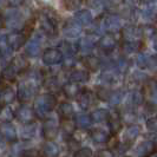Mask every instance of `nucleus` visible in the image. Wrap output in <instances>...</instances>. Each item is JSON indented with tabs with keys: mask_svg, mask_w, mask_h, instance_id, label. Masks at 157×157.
<instances>
[{
	"mask_svg": "<svg viewBox=\"0 0 157 157\" xmlns=\"http://www.w3.org/2000/svg\"><path fill=\"white\" fill-rule=\"evenodd\" d=\"M62 60H63V53L58 48L50 47L46 48L43 53V62L46 65H56L59 64Z\"/></svg>",
	"mask_w": 157,
	"mask_h": 157,
	"instance_id": "obj_2",
	"label": "nucleus"
},
{
	"mask_svg": "<svg viewBox=\"0 0 157 157\" xmlns=\"http://www.w3.org/2000/svg\"><path fill=\"white\" fill-rule=\"evenodd\" d=\"M154 47L157 50V32L155 33V36H154Z\"/></svg>",
	"mask_w": 157,
	"mask_h": 157,
	"instance_id": "obj_39",
	"label": "nucleus"
},
{
	"mask_svg": "<svg viewBox=\"0 0 157 157\" xmlns=\"http://www.w3.org/2000/svg\"><path fill=\"white\" fill-rule=\"evenodd\" d=\"M108 125H109V129H110L111 134H117L118 131L121 130L122 128V122H121V118L117 113L112 112V113H109V117H108Z\"/></svg>",
	"mask_w": 157,
	"mask_h": 157,
	"instance_id": "obj_13",
	"label": "nucleus"
},
{
	"mask_svg": "<svg viewBox=\"0 0 157 157\" xmlns=\"http://www.w3.org/2000/svg\"><path fill=\"white\" fill-rule=\"evenodd\" d=\"M96 157H115V156H113V154L111 152L110 150H99L96 154Z\"/></svg>",
	"mask_w": 157,
	"mask_h": 157,
	"instance_id": "obj_37",
	"label": "nucleus"
},
{
	"mask_svg": "<svg viewBox=\"0 0 157 157\" xmlns=\"http://www.w3.org/2000/svg\"><path fill=\"white\" fill-rule=\"evenodd\" d=\"M123 50L125 53H132L137 50V43H128L126 41L123 46Z\"/></svg>",
	"mask_w": 157,
	"mask_h": 157,
	"instance_id": "obj_35",
	"label": "nucleus"
},
{
	"mask_svg": "<svg viewBox=\"0 0 157 157\" xmlns=\"http://www.w3.org/2000/svg\"><path fill=\"white\" fill-rule=\"evenodd\" d=\"M58 154H59L58 147L52 142L48 141V143H46L43 148V155L45 157H58Z\"/></svg>",
	"mask_w": 157,
	"mask_h": 157,
	"instance_id": "obj_21",
	"label": "nucleus"
},
{
	"mask_svg": "<svg viewBox=\"0 0 157 157\" xmlns=\"http://www.w3.org/2000/svg\"><path fill=\"white\" fill-rule=\"evenodd\" d=\"M36 116L34 113V110L33 109H30L27 106H23L20 110L17 112V117L19 118V121H21L23 123H33V117Z\"/></svg>",
	"mask_w": 157,
	"mask_h": 157,
	"instance_id": "obj_12",
	"label": "nucleus"
},
{
	"mask_svg": "<svg viewBox=\"0 0 157 157\" xmlns=\"http://www.w3.org/2000/svg\"><path fill=\"white\" fill-rule=\"evenodd\" d=\"M144 101V96L142 94L141 91H137V92H135L134 94V103L135 104H137V105H140L142 104Z\"/></svg>",
	"mask_w": 157,
	"mask_h": 157,
	"instance_id": "obj_36",
	"label": "nucleus"
},
{
	"mask_svg": "<svg viewBox=\"0 0 157 157\" xmlns=\"http://www.w3.org/2000/svg\"><path fill=\"white\" fill-rule=\"evenodd\" d=\"M73 157H92V150L90 148H82L75 152Z\"/></svg>",
	"mask_w": 157,
	"mask_h": 157,
	"instance_id": "obj_31",
	"label": "nucleus"
},
{
	"mask_svg": "<svg viewBox=\"0 0 157 157\" xmlns=\"http://www.w3.org/2000/svg\"><path fill=\"white\" fill-rule=\"evenodd\" d=\"M111 94L109 92V90H106L105 87H98L97 89V97L101 101H109L110 99Z\"/></svg>",
	"mask_w": 157,
	"mask_h": 157,
	"instance_id": "obj_29",
	"label": "nucleus"
},
{
	"mask_svg": "<svg viewBox=\"0 0 157 157\" xmlns=\"http://www.w3.org/2000/svg\"><path fill=\"white\" fill-rule=\"evenodd\" d=\"M116 44H117V40L116 38L112 36V34H105L104 37H102L99 41H98V45L99 47L104 50V51H112L115 47H116Z\"/></svg>",
	"mask_w": 157,
	"mask_h": 157,
	"instance_id": "obj_11",
	"label": "nucleus"
},
{
	"mask_svg": "<svg viewBox=\"0 0 157 157\" xmlns=\"http://www.w3.org/2000/svg\"><path fill=\"white\" fill-rule=\"evenodd\" d=\"M122 36L128 43H137L143 37V31L136 26H125L122 30Z\"/></svg>",
	"mask_w": 157,
	"mask_h": 157,
	"instance_id": "obj_3",
	"label": "nucleus"
},
{
	"mask_svg": "<svg viewBox=\"0 0 157 157\" xmlns=\"http://www.w3.org/2000/svg\"><path fill=\"white\" fill-rule=\"evenodd\" d=\"M80 4H82V0H64V6L66 7V10H77L80 7Z\"/></svg>",
	"mask_w": 157,
	"mask_h": 157,
	"instance_id": "obj_27",
	"label": "nucleus"
},
{
	"mask_svg": "<svg viewBox=\"0 0 157 157\" xmlns=\"http://www.w3.org/2000/svg\"><path fill=\"white\" fill-rule=\"evenodd\" d=\"M109 113L105 109H98V110H94L90 117L92 119V122H96V123H101V122H104V121H108V117H109Z\"/></svg>",
	"mask_w": 157,
	"mask_h": 157,
	"instance_id": "obj_22",
	"label": "nucleus"
},
{
	"mask_svg": "<svg viewBox=\"0 0 157 157\" xmlns=\"http://www.w3.org/2000/svg\"><path fill=\"white\" fill-rule=\"evenodd\" d=\"M14 98H16V94L12 90V87L7 86L2 90V92H1V103L4 105H8V104L13 103Z\"/></svg>",
	"mask_w": 157,
	"mask_h": 157,
	"instance_id": "obj_20",
	"label": "nucleus"
},
{
	"mask_svg": "<svg viewBox=\"0 0 157 157\" xmlns=\"http://www.w3.org/2000/svg\"><path fill=\"white\" fill-rule=\"evenodd\" d=\"M76 20L80 25H86V24L91 23L92 17H91V13L87 10H82V11H79L78 13L76 14Z\"/></svg>",
	"mask_w": 157,
	"mask_h": 157,
	"instance_id": "obj_24",
	"label": "nucleus"
},
{
	"mask_svg": "<svg viewBox=\"0 0 157 157\" xmlns=\"http://www.w3.org/2000/svg\"><path fill=\"white\" fill-rule=\"evenodd\" d=\"M89 78H90L89 72L83 70H75L70 75V80L73 82V83H77V84H79V83H85V82L89 80Z\"/></svg>",
	"mask_w": 157,
	"mask_h": 157,
	"instance_id": "obj_16",
	"label": "nucleus"
},
{
	"mask_svg": "<svg viewBox=\"0 0 157 157\" xmlns=\"http://www.w3.org/2000/svg\"><path fill=\"white\" fill-rule=\"evenodd\" d=\"M136 62H137V65L143 69V67H147V66H148V64H149V59H148V57H145L144 55H138L137 56Z\"/></svg>",
	"mask_w": 157,
	"mask_h": 157,
	"instance_id": "obj_33",
	"label": "nucleus"
},
{
	"mask_svg": "<svg viewBox=\"0 0 157 157\" xmlns=\"http://www.w3.org/2000/svg\"><path fill=\"white\" fill-rule=\"evenodd\" d=\"M36 92V89L34 86L30 84V83H24L21 84L19 89H18V97H19V101L25 104V103H29L31 101V98L33 97V94Z\"/></svg>",
	"mask_w": 157,
	"mask_h": 157,
	"instance_id": "obj_7",
	"label": "nucleus"
},
{
	"mask_svg": "<svg viewBox=\"0 0 157 157\" xmlns=\"http://www.w3.org/2000/svg\"><path fill=\"white\" fill-rule=\"evenodd\" d=\"M155 83H156V85H157V73H156V76H155Z\"/></svg>",
	"mask_w": 157,
	"mask_h": 157,
	"instance_id": "obj_41",
	"label": "nucleus"
},
{
	"mask_svg": "<svg viewBox=\"0 0 157 157\" xmlns=\"http://www.w3.org/2000/svg\"><path fill=\"white\" fill-rule=\"evenodd\" d=\"M105 25H106V29L110 32H117L119 29H121V23H119V19L117 17L111 16L106 18V21H105Z\"/></svg>",
	"mask_w": 157,
	"mask_h": 157,
	"instance_id": "obj_23",
	"label": "nucleus"
},
{
	"mask_svg": "<svg viewBox=\"0 0 157 157\" xmlns=\"http://www.w3.org/2000/svg\"><path fill=\"white\" fill-rule=\"evenodd\" d=\"M155 1H156V2H157V0H155Z\"/></svg>",
	"mask_w": 157,
	"mask_h": 157,
	"instance_id": "obj_44",
	"label": "nucleus"
},
{
	"mask_svg": "<svg viewBox=\"0 0 157 157\" xmlns=\"http://www.w3.org/2000/svg\"><path fill=\"white\" fill-rule=\"evenodd\" d=\"M155 20H156V23H157V14H156V17H155Z\"/></svg>",
	"mask_w": 157,
	"mask_h": 157,
	"instance_id": "obj_42",
	"label": "nucleus"
},
{
	"mask_svg": "<svg viewBox=\"0 0 157 157\" xmlns=\"http://www.w3.org/2000/svg\"><path fill=\"white\" fill-rule=\"evenodd\" d=\"M19 157H40V154L39 151L36 149H27L21 151Z\"/></svg>",
	"mask_w": 157,
	"mask_h": 157,
	"instance_id": "obj_32",
	"label": "nucleus"
},
{
	"mask_svg": "<svg viewBox=\"0 0 157 157\" xmlns=\"http://www.w3.org/2000/svg\"><path fill=\"white\" fill-rule=\"evenodd\" d=\"M75 113V110H73V106L71 105L70 103L64 102L59 105L58 108V115L60 116L62 119H69V118H72Z\"/></svg>",
	"mask_w": 157,
	"mask_h": 157,
	"instance_id": "obj_15",
	"label": "nucleus"
},
{
	"mask_svg": "<svg viewBox=\"0 0 157 157\" xmlns=\"http://www.w3.org/2000/svg\"><path fill=\"white\" fill-rule=\"evenodd\" d=\"M59 124L53 121V119H47L43 125V135L47 141H52L55 140L59 131Z\"/></svg>",
	"mask_w": 157,
	"mask_h": 157,
	"instance_id": "obj_5",
	"label": "nucleus"
},
{
	"mask_svg": "<svg viewBox=\"0 0 157 157\" xmlns=\"http://www.w3.org/2000/svg\"><path fill=\"white\" fill-rule=\"evenodd\" d=\"M103 78L106 79V82H109V83H113V82H116V80L118 79V76L116 72L110 71V72L104 73V75H103Z\"/></svg>",
	"mask_w": 157,
	"mask_h": 157,
	"instance_id": "obj_34",
	"label": "nucleus"
},
{
	"mask_svg": "<svg viewBox=\"0 0 157 157\" xmlns=\"http://www.w3.org/2000/svg\"><path fill=\"white\" fill-rule=\"evenodd\" d=\"M140 135V128L137 125H130L128 126V129L124 132V141L128 143H132V142L138 137Z\"/></svg>",
	"mask_w": 157,
	"mask_h": 157,
	"instance_id": "obj_18",
	"label": "nucleus"
},
{
	"mask_svg": "<svg viewBox=\"0 0 157 157\" xmlns=\"http://www.w3.org/2000/svg\"><path fill=\"white\" fill-rule=\"evenodd\" d=\"M59 125H60V128H62V130H63L64 132L71 135L75 131L77 124H76V122H73L71 118H69V119H62Z\"/></svg>",
	"mask_w": 157,
	"mask_h": 157,
	"instance_id": "obj_25",
	"label": "nucleus"
},
{
	"mask_svg": "<svg viewBox=\"0 0 157 157\" xmlns=\"http://www.w3.org/2000/svg\"><path fill=\"white\" fill-rule=\"evenodd\" d=\"M145 125H147V129H148V130L154 131V132H157V116L150 117L149 119H147Z\"/></svg>",
	"mask_w": 157,
	"mask_h": 157,
	"instance_id": "obj_30",
	"label": "nucleus"
},
{
	"mask_svg": "<svg viewBox=\"0 0 157 157\" xmlns=\"http://www.w3.org/2000/svg\"><path fill=\"white\" fill-rule=\"evenodd\" d=\"M80 91L82 90L79 89L78 84L77 83H73V82H70V83L65 84L63 86V92L69 98H77Z\"/></svg>",
	"mask_w": 157,
	"mask_h": 157,
	"instance_id": "obj_14",
	"label": "nucleus"
},
{
	"mask_svg": "<svg viewBox=\"0 0 157 157\" xmlns=\"http://www.w3.org/2000/svg\"><path fill=\"white\" fill-rule=\"evenodd\" d=\"M10 65L19 75V73H23V72H25L29 69V60L24 56H17V57L13 58V60L11 62Z\"/></svg>",
	"mask_w": 157,
	"mask_h": 157,
	"instance_id": "obj_10",
	"label": "nucleus"
},
{
	"mask_svg": "<svg viewBox=\"0 0 157 157\" xmlns=\"http://www.w3.org/2000/svg\"><path fill=\"white\" fill-rule=\"evenodd\" d=\"M0 135L5 140H7L8 142L17 141L16 128L12 125L10 122H2V123H0Z\"/></svg>",
	"mask_w": 157,
	"mask_h": 157,
	"instance_id": "obj_8",
	"label": "nucleus"
},
{
	"mask_svg": "<svg viewBox=\"0 0 157 157\" xmlns=\"http://www.w3.org/2000/svg\"><path fill=\"white\" fill-rule=\"evenodd\" d=\"M91 122H92V119H91L90 116L83 115V116H78L76 124H77V126H79V128H87V126L91 124Z\"/></svg>",
	"mask_w": 157,
	"mask_h": 157,
	"instance_id": "obj_26",
	"label": "nucleus"
},
{
	"mask_svg": "<svg viewBox=\"0 0 157 157\" xmlns=\"http://www.w3.org/2000/svg\"><path fill=\"white\" fill-rule=\"evenodd\" d=\"M0 84H1V77H0Z\"/></svg>",
	"mask_w": 157,
	"mask_h": 157,
	"instance_id": "obj_43",
	"label": "nucleus"
},
{
	"mask_svg": "<svg viewBox=\"0 0 157 157\" xmlns=\"http://www.w3.org/2000/svg\"><path fill=\"white\" fill-rule=\"evenodd\" d=\"M90 135H91V138L97 143H105L109 141V137H110L109 134L102 129H94Z\"/></svg>",
	"mask_w": 157,
	"mask_h": 157,
	"instance_id": "obj_17",
	"label": "nucleus"
},
{
	"mask_svg": "<svg viewBox=\"0 0 157 157\" xmlns=\"http://www.w3.org/2000/svg\"><path fill=\"white\" fill-rule=\"evenodd\" d=\"M4 27V19H2V17L0 16V29H2Z\"/></svg>",
	"mask_w": 157,
	"mask_h": 157,
	"instance_id": "obj_40",
	"label": "nucleus"
},
{
	"mask_svg": "<svg viewBox=\"0 0 157 157\" xmlns=\"http://www.w3.org/2000/svg\"><path fill=\"white\" fill-rule=\"evenodd\" d=\"M2 76H4L6 79H8V80H13V79L18 76V73L12 69L11 65H8V66L5 67V70H4V72H2Z\"/></svg>",
	"mask_w": 157,
	"mask_h": 157,
	"instance_id": "obj_28",
	"label": "nucleus"
},
{
	"mask_svg": "<svg viewBox=\"0 0 157 157\" xmlns=\"http://www.w3.org/2000/svg\"><path fill=\"white\" fill-rule=\"evenodd\" d=\"M77 101H78V104L79 106L82 108V109H84V110H87V109H90L91 106H94V94L90 91V90H86V89H84V90H82L80 92H79L78 97H77Z\"/></svg>",
	"mask_w": 157,
	"mask_h": 157,
	"instance_id": "obj_4",
	"label": "nucleus"
},
{
	"mask_svg": "<svg viewBox=\"0 0 157 157\" xmlns=\"http://www.w3.org/2000/svg\"><path fill=\"white\" fill-rule=\"evenodd\" d=\"M56 104H57V98L53 94H41L34 103L33 110H34L36 115H39L40 112V116H44L55 109Z\"/></svg>",
	"mask_w": 157,
	"mask_h": 157,
	"instance_id": "obj_1",
	"label": "nucleus"
},
{
	"mask_svg": "<svg viewBox=\"0 0 157 157\" xmlns=\"http://www.w3.org/2000/svg\"><path fill=\"white\" fill-rule=\"evenodd\" d=\"M151 103L157 104V89H155V90L151 92Z\"/></svg>",
	"mask_w": 157,
	"mask_h": 157,
	"instance_id": "obj_38",
	"label": "nucleus"
},
{
	"mask_svg": "<svg viewBox=\"0 0 157 157\" xmlns=\"http://www.w3.org/2000/svg\"><path fill=\"white\" fill-rule=\"evenodd\" d=\"M26 39H27V37L21 31L13 32V33H11L6 38V43H7V45L12 50H19L21 46H24Z\"/></svg>",
	"mask_w": 157,
	"mask_h": 157,
	"instance_id": "obj_6",
	"label": "nucleus"
},
{
	"mask_svg": "<svg viewBox=\"0 0 157 157\" xmlns=\"http://www.w3.org/2000/svg\"><path fill=\"white\" fill-rule=\"evenodd\" d=\"M157 149V145L154 143L152 141H145L141 143L138 147H137V150H136V152H137V155L141 157H147V156H150L151 154H154Z\"/></svg>",
	"mask_w": 157,
	"mask_h": 157,
	"instance_id": "obj_9",
	"label": "nucleus"
},
{
	"mask_svg": "<svg viewBox=\"0 0 157 157\" xmlns=\"http://www.w3.org/2000/svg\"><path fill=\"white\" fill-rule=\"evenodd\" d=\"M83 64H84V66L86 69L94 72V71L98 70V67H99V59L96 56H86L83 59Z\"/></svg>",
	"mask_w": 157,
	"mask_h": 157,
	"instance_id": "obj_19",
	"label": "nucleus"
}]
</instances>
